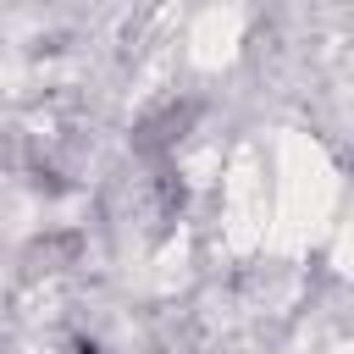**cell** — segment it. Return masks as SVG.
Listing matches in <instances>:
<instances>
[{"mask_svg": "<svg viewBox=\"0 0 354 354\" xmlns=\"http://www.w3.org/2000/svg\"><path fill=\"white\" fill-rule=\"evenodd\" d=\"M77 249H83L77 232H44V238H33V243L22 249V266H28V277L66 271V266H77Z\"/></svg>", "mask_w": 354, "mask_h": 354, "instance_id": "7a4b0ae2", "label": "cell"}, {"mask_svg": "<svg viewBox=\"0 0 354 354\" xmlns=\"http://www.w3.org/2000/svg\"><path fill=\"white\" fill-rule=\"evenodd\" d=\"M61 354H100V343H94V337H66Z\"/></svg>", "mask_w": 354, "mask_h": 354, "instance_id": "277c9868", "label": "cell"}, {"mask_svg": "<svg viewBox=\"0 0 354 354\" xmlns=\"http://www.w3.org/2000/svg\"><path fill=\"white\" fill-rule=\"evenodd\" d=\"M149 183H155V210H160V216H177V210L188 205V188H183V177H177L171 166H160Z\"/></svg>", "mask_w": 354, "mask_h": 354, "instance_id": "3957f363", "label": "cell"}, {"mask_svg": "<svg viewBox=\"0 0 354 354\" xmlns=\"http://www.w3.org/2000/svg\"><path fill=\"white\" fill-rule=\"evenodd\" d=\"M194 116H199V105H194V100H166V105L144 111V116L133 122V155H144V160L171 155V149L183 144V133L194 127Z\"/></svg>", "mask_w": 354, "mask_h": 354, "instance_id": "6da1fadb", "label": "cell"}]
</instances>
